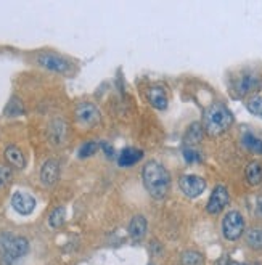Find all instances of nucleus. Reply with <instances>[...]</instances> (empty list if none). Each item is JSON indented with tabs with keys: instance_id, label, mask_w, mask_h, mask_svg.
Listing matches in <instances>:
<instances>
[{
	"instance_id": "obj_8",
	"label": "nucleus",
	"mask_w": 262,
	"mask_h": 265,
	"mask_svg": "<svg viewBox=\"0 0 262 265\" xmlns=\"http://www.w3.org/2000/svg\"><path fill=\"white\" fill-rule=\"evenodd\" d=\"M228 203V191L224 185H217L216 188L212 190L211 193V198L209 201H207V206H206V211L216 215L224 211V207L227 206Z\"/></svg>"
},
{
	"instance_id": "obj_26",
	"label": "nucleus",
	"mask_w": 262,
	"mask_h": 265,
	"mask_svg": "<svg viewBox=\"0 0 262 265\" xmlns=\"http://www.w3.org/2000/svg\"><path fill=\"white\" fill-rule=\"evenodd\" d=\"M183 159L187 161L188 164H192V162H200L201 161V154H200L198 150H195L192 147H187V148L183 150Z\"/></svg>"
},
{
	"instance_id": "obj_27",
	"label": "nucleus",
	"mask_w": 262,
	"mask_h": 265,
	"mask_svg": "<svg viewBox=\"0 0 262 265\" xmlns=\"http://www.w3.org/2000/svg\"><path fill=\"white\" fill-rule=\"evenodd\" d=\"M10 180H12V169L7 165H0V188L5 186Z\"/></svg>"
},
{
	"instance_id": "obj_6",
	"label": "nucleus",
	"mask_w": 262,
	"mask_h": 265,
	"mask_svg": "<svg viewBox=\"0 0 262 265\" xmlns=\"http://www.w3.org/2000/svg\"><path fill=\"white\" fill-rule=\"evenodd\" d=\"M37 63L42 66V68L55 71V73H68L71 64L68 60H64L60 55L55 53H40L37 57Z\"/></svg>"
},
{
	"instance_id": "obj_3",
	"label": "nucleus",
	"mask_w": 262,
	"mask_h": 265,
	"mask_svg": "<svg viewBox=\"0 0 262 265\" xmlns=\"http://www.w3.org/2000/svg\"><path fill=\"white\" fill-rule=\"evenodd\" d=\"M29 243L25 236H13L10 233L0 235V259L4 265H13L19 257L26 256Z\"/></svg>"
},
{
	"instance_id": "obj_10",
	"label": "nucleus",
	"mask_w": 262,
	"mask_h": 265,
	"mask_svg": "<svg viewBox=\"0 0 262 265\" xmlns=\"http://www.w3.org/2000/svg\"><path fill=\"white\" fill-rule=\"evenodd\" d=\"M12 206L13 209L21 215H29L36 209V200L25 191H16L12 196Z\"/></svg>"
},
{
	"instance_id": "obj_11",
	"label": "nucleus",
	"mask_w": 262,
	"mask_h": 265,
	"mask_svg": "<svg viewBox=\"0 0 262 265\" xmlns=\"http://www.w3.org/2000/svg\"><path fill=\"white\" fill-rule=\"evenodd\" d=\"M60 177V164L55 159H47L40 167V180L43 185L53 186L58 182Z\"/></svg>"
},
{
	"instance_id": "obj_20",
	"label": "nucleus",
	"mask_w": 262,
	"mask_h": 265,
	"mask_svg": "<svg viewBox=\"0 0 262 265\" xmlns=\"http://www.w3.org/2000/svg\"><path fill=\"white\" fill-rule=\"evenodd\" d=\"M4 113H5L7 117H18V116H21L25 113L23 102H21L18 97H12V98H10V102L7 103Z\"/></svg>"
},
{
	"instance_id": "obj_12",
	"label": "nucleus",
	"mask_w": 262,
	"mask_h": 265,
	"mask_svg": "<svg viewBox=\"0 0 262 265\" xmlns=\"http://www.w3.org/2000/svg\"><path fill=\"white\" fill-rule=\"evenodd\" d=\"M147 97H148V102L153 108H156V109H166L168 108V103H169L168 93L162 87H159V85L150 87Z\"/></svg>"
},
{
	"instance_id": "obj_4",
	"label": "nucleus",
	"mask_w": 262,
	"mask_h": 265,
	"mask_svg": "<svg viewBox=\"0 0 262 265\" xmlns=\"http://www.w3.org/2000/svg\"><path fill=\"white\" fill-rule=\"evenodd\" d=\"M222 231H224V236L228 241L238 239L240 236L243 235V231H245V219H243V215L240 214L238 211H230V212H228L224 217Z\"/></svg>"
},
{
	"instance_id": "obj_30",
	"label": "nucleus",
	"mask_w": 262,
	"mask_h": 265,
	"mask_svg": "<svg viewBox=\"0 0 262 265\" xmlns=\"http://www.w3.org/2000/svg\"><path fill=\"white\" fill-rule=\"evenodd\" d=\"M228 265H245V263H242V262H230Z\"/></svg>"
},
{
	"instance_id": "obj_14",
	"label": "nucleus",
	"mask_w": 262,
	"mask_h": 265,
	"mask_svg": "<svg viewBox=\"0 0 262 265\" xmlns=\"http://www.w3.org/2000/svg\"><path fill=\"white\" fill-rule=\"evenodd\" d=\"M5 159L15 169H25V165H26V159H25L23 151H21L15 145L7 147V150H5Z\"/></svg>"
},
{
	"instance_id": "obj_13",
	"label": "nucleus",
	"mask_w": 262,
	"mask_h": 265,
	"mask_svg": "<svg viewBox=\"0 0 262 265\" xmlns=\"http://www.w3.org/2000/svg\"><path fill=\"white\" fill-rule=\"evenodd\" d=\"M141 158H144V151L137 148H124L121 154L117 156V164L121 167H130V165L137 164Z\"/></svg>"
},
{
	"instance_id": "obj_21",
	"label": "nucleus",
	"mask_w": 262,
	"mask_h": 265,
	"mask_svg": "<svg viewBox=\"0 0 262 265\" xmlns=\"http://www.w3.org/2000/svg\"><path fill=\"white\" fill-rule=\"evenodd\" d=\"M64 220H66V209H64L63 206H58V207H55L50 212V215H49V225L52 228H60L64 224Z\"/></svg>"
},
{
	"instance_id": "obj_29",
	"label": "nucleus",
	"mask_w": 262,
	"mask_h": 265,
	"mask_svg": "<svg viewBox=\"0 0 262 265\" xmlns=\"http://www.w3.org/2000/svg\"><path fill=\"white\" fill-rule=\"evenodd\" d=\"M216 265H227V257L224 256L221 260H217V262H216Z\"/></svg>"
},
{
	"instance_id": "obj_16",
	"label": "nucleus",
	"mask_w": 262,
	"mask_h": 265,
	"mask_svg": "<svg viewBox=\"0 0 262 265\" xmlns=\"http://www.w3.org/2000/svg\"><path fill=\"white\" fill-rule=\"evenodd\" d=\"M147 233V219L144 215H135L129 224V235L134 239H141Z\"/></svg>"
},
{
	"instance_id": "obj_15",
	"label": "nucleus",
	"mask_w": 262,
	"mask_h": 265,
	"mask_svg": "<svg viewBox=\"0 0 262 265\" xmlns=\"http://www.w3.org/2000/svg\"><path fill=\"white\" fill-rule=\"evenodd\" d=\"M50 140L53 145H61L66 138V123L63 119H55L53 123L50 124Z\"/></svg>"
},
{
	"instance_id": "obj_1",
	"label": "nucleus",
	"mask_w": 262,
	"mask_h": 265,
	"mask_svg": "<svg viewBox=\"0 0 262 265\" xmlns=\"http://www.w3.org/2000/svg\"><path fill=\"white\" fill-rule=\"evenodd\" d=\"M141 179H144V185L150 196L155 200H162L171 186V175L168 169L158 161H150L145 164L144 171H141Z\"/></svg>"
},
{
	"instance_id": "obj_25",
	"label": "nucleus",
	"mask_w": 262,
	"mask_h": 265,
	"mask_svg": "<svg viewBox=\"0 0 262 265\" xmlns=\"http://www.w3.org/2000/svg\"><path fill=\"white\" fill-rule=\"evenodd\" d=\"M97 150H98V143L97 141H85L84 145L79 148V158H90L92 154H95L97 153Z\"/></svg>"
},
{
	"instance_id": "obj_17",
	"label": "nucleus",
	"mask_w": 262,
	"mask_h": 265,
	"mask_svg": "<svg viewBox=\"0 0 262 265\" xmlns=\"http://www.w3.org/2000/svg\"><path fill=\"white\" fill-rule=\"evenodd\" d=\"M246 180L249 185H259L262 182V164L259 161H251L248 164Z\"/></svg>"
},
{
	"instance_id": "obj_18",
	"label": "nucleus",
	"mask_w": 262,
	"mask_h": 265,
	"mask_svg": "<svg viewBox=\"0 0 262 265\" xmlns=\"http://www.w3.org/2000/svg\"><path fill=\"white\" fill-rule=\"evenodd\" d=\"M246 245L251 249L260 251L262 249V227H253L246 231Z\"/></svg>"
},
{
	"instance_id": "obj_23",
	"label": "nucleus",
	"mask_w": 262,
	"mask_h": 265,
	"mask_svg": "<svg viewBox=\"0 0 262 265\" xmlns=\"http://www.w3.org/2000/svg\"><path fill=\"white\" fill-rule=\"evenodd\" d=\"M182 265H203V256L198 251H185L180 256Z\"/></svg>"
},
{
	"instance_id": "obj_5",
	"label": "nucleus",
	"mask_w": 262,
	"mask_h": 265,
	"mask_svg": "<svg viewBox=\"0 0 262 265\" xmlns=\"http://www.w3.org/2000/svg\"><path fill=\"white\" fill-rule=\"evenodd\" d=\"M74 114H76V119H78V123L85 127H92L100 123V109L89 102L79 103L76 106Z\"/></svg>"
},
{
	"instance_id": "obj_28",
	"label": "nucleus",
	"mask_w": 262,
	"mask_h": 265,
	"mask_svg": "<svg viewBox=\"0 0 262 265\" xmlns=\"http://www.w3.org/2000/svg\"><path fill=\"white\" fill-rule=\"evenodd\" d=\"M100 147H102V150L106 153V156H108V158H113L114 150H113V147H111V145H108L106 141H102V143H100Z\"/></svg>"
},
{
	"instance_id": "obj_24",
	"label": "nucleus",
	"mask_w": 262,
	"mask_h": 265,
	"mask_svg": "<svg viewBox=\"0 0 262 265\" xmlns=\"http://www.w3.org/2000/svg\"><path fill=\"white\" fill-rule=\"evenodd\" d=\"M246 108L249 113H253L254 116L257 117H262V97H253L249 98L248 103H246Z\"/></svg>"
},
{
	"instance_id": "obj_22",
	"label": "nucleus",
	"mask_w": 262,
	"mask_h": 265,
	"mask_svg": "<svg viewBox=\"0 0 262 265\" xmlns=\"http://www.w3.org/2000/svg\"><path fill=\"white\" fill-rule=\"evenodd\" d=\"M242 141H243V145L249 151H253L256 154H262V140L257 138L256 135H253V134H245Z\"/></svg>"
},
{
	"instance_id": "obj_19",
	"label": "nucleus",
	"mask_w": 262,
	"mask_h": 265,
	"mask_svg": "<svg viewBox=\"0 0 262 265\" xmlns=\"http://www.w3.org/2000/svg\"><path fill=\"white\" fill-rule=\"evenodd\" d=\"M203 126L200 123H193L187 132V135H185V143H187L188 147H195V145H198V143L203 140Z\"/></svg>"
},
{
	"instance_id": "obj_9",
	"label": "nucleus",
	"mask_w": 262,
	"mask_h": 265,
	"mask_svg": "<svg viewBox=\"0 0 262 265\" xmlns=\"http://www.w3.org/2000/svg\"><path fill=\"white\" fill-rule=\"evenodd\" d=\"M262 87V81L253 73H243L235 82V90L238 95H248L251 92H256Z\"/></svg>"
},
{
	"instance_id": "obj_7",
	"label": "nucleus",
	"mask_w": 262,
	"mask_h": 265,
	"mask_svg": "<svg viewBox=\"0 0 262 265\" xmlns=\"http://www.w3.org/2000/svg\"><path fill=\"white\" fill-rule=\"evenodd\" d=\"M179 185H180V190L188 198L200 196L206 190V180L198 175H182Z\"/></svg>"
},
{
	"instance_id": "obj_2",
	"label": "nucleus",
	"mask_w": 262,
	"mask_h": 265,
	"mask_svg": "<svg viewBox=\"0 0 262 265\" xmlns=\"http://www.w3.org/2000/svg\"><path fill=\"white\" fill-rule=\"evenodd\" d=\"M233 123V116L228 109L221 103H212L206 108L203 116V129L209 135L217 137L230 129Z\"/></svg>"
}]
</instances>
